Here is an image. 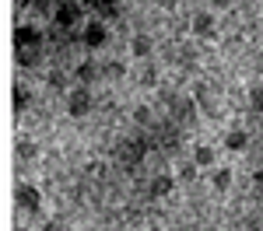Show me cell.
Here are the masks:
<instances>
[{"label": "cell", "mask_w": 263, "mask_h": 231, "mask_svg": "<svg viewBox=\"0 0 263 231\" xmlns=\"http://www.w3.org/2000/svg\"><path fill=\"white\" fill-rule=\"evenodd\" d=\"M91 112V91L78 84V88H70V95H67V116H74V119H84Z\"/></svg>", "instance_id": "cell-1"}, {"label": "cell", "mask_w": 263, "mask_h": 231, "mask_svg": "<svg viewBox=\"0 0 263 231\" xmlns=\"http://www.w3.org/2000/svg\"><path fill=\"white\" fill-rule=\"evenodd\" d=\"M81 18V4L78 0H60L57 7H53V25L57 28H74Z\"/></svg>", "instance_id": "cell-2"}, {"label": "cell", "mask_w": 263, "mask_h": 231, "mask_svg": "<svg viewBox=\"0 0 263 231\" xmlns=\"http://www.w3.org/2000/svg\"><path fill=\"white\" fill-rule=\"evenodd\" d=\"M190 32L197 35V39H218V21L211 11H197L193 18H190Z\"/></svg>", "instance_id": "cell-3"}, {"label": "cell", "mask_w": 263, "mask_h": 231, "mask_svg": "<svg viewBox=\"0 0 263 231\" xmlns=\"http://www.w3.org/2000/svg\"><path fill=\"white\" fill-rule=\"evenodd\" d=\"M81 42L88 46V49H102V46L109 42V28H105V21H102V18L88 21L84 32H81Z\"/></svg>", "instance_id": "cell-4"}, {"label": "cell", "mask_w": 263, "mask_h": 231, "mask_svg": "<svg viewBox=\"0 0 263 231\" xmlns=\"http://www.w3.org/2000/svg\"><path fill=\"white\" fill-rule=\"evenodd\" d=\"M14 196H18V207L25 210V214H39L42 210V193L32 186V182H21Z\"/></svg>", "instance_id": "cell-5"}, {"label": "cell", "mask_w": 263, "mask_h": 231, "mask_svg": "<svg viewBox=\"0 0 263 231\" xmlns=\"http://www.w3.org/2000/svg\"><path fill=\"white\" fill-rule=\"evenodd\" d=\"M14 42H18V49H39L42 46V32L35 28V25H18Z\"/></svg>", "instance_id": "cell-6"}, {"label": "cell", "mask_w": 263, "mask_h": 231, "mask_svg": "<svg viewBox=\"0 0 263 231\" xmlns=\"http://www.w3.org/2000/svg\"><path fill=\"white\" fill-rule=\"evenodd\" d=\"M81 4H84V7H91L102 21H112L116 14H120V4H116V0H81Z\"/></svg>", "instance_id": "cell-7"}, {"label": "cell", "mask_w": 263, "mask_h": 231, "mask_svg": "<svg viewBox=\"0 0 263 231\" xmlns=\"http://www.w3.org/2000/svg\"><path fill=\"white\" fill-rule=\"evenodd\" d=\"M151 49H155V42H151V35H144V32H137V35L130 39V53H134V60H147Z\"/></svg>", "instance_id": "cell-8"}, {"label": "cell", "mask_w": 263, "mask_h": 231, "mask_svg": "<svg viewBox=\"0 0 263 231\" xmlns=\"http://www.w3.org/2000/svg\"><path fill=\"white\" fill-rule=\"evenodd\" d=\"M74 77H78V84L88 88V84H95L102 77V67H99V63H91V60H84V63H78V74H74Z\"/></svg>", "instance_id": "cell-9"}, {"label": "cell", "mask_w": 263, "mask_h": 231, "mask_svg": "<svg viewBox=\"0 0 263 231\" xmlns=\"http://www.w3.org/2000/svg\"><path fill=\"white\" fill-rule=\"evenodd\" d=\"M246 144H249V133H246V130H228V133H224V147H228L232 154H242Z\"/></svg>", "instance_id": "cell-10"}, {"label": "cell", "mask_w": 263, "mask_h": 231, "mask_svg": "<svg viewBox=\"0 0 263 231\" xmlns=\"http://www.w3.org/2000/svg\"><path fill=\"white\" fill-rule=\"evenodd\" d=\"M172 186H176V179H172V175H155L147 193H151V200H162V196H168V193H172Z\"/></svg>", "instance_id": "cell-11"}, {"label": "cell", "mask_w": 263, "mask_h": 231, "mask_svg": "<svg viewBox=\"0 0 263 231\" xmlns=\"http://www.w3.org/2000/svg\"><path fill=\"white\" fill-rule=\"evenodd\" d=\"M214 161H218V154H214V147H211V144H197V147H193V165L214 168Z\"/></svg>", "instance_id": "cell-12"}, {"label": "cell", "mask_w": 263, "mask_h": 231, "mask_svg": "<svg viewBox=\"0 0 263 231\" xmlns=\"http://www.w3.org/2000/svg\"><path fill=\"white\" fill-rule=\"evenodd\" d=\"M232 179H235V175H232V168H214V172H211V186L218 189V193H228V189H232Z\"/></svg>", "instance_id": "cell-13"}, {"label": "cell", "mask_w": 263, "mask_h": 231, "mask_svg": "<svg viewBox=\"0 0 263 231\" xmlns=\"http://www.w3.org/2000/svg\"><path fill=\"white\" fill-rule=\"evenodd\" d=\"M141 158H144L141 140H134V144H126V147H123V161H126V165H137Z\"/></svg>", "instance_id": "cell-14"}, {"label": "cell", "mask_w": 263, "mask_h": 231, "mask_svg": "<svg viewBox=\"0 0 263 231\" xmlns=\"http://www.w3.org/2000/svg\"><path fill=\"white\" fill-rule=\"evenodd\" d=\"M28 105H32V91L18 84V88H14V112H25Z\"/></svg>", "instance_id": "cell-15"}, {"label": "cell", "mask_w": 263, "mask_h": 231, "mask_svg": "<svg viewBox=\"0 0 263 231\" xmlns=\"http://www.w3.org/2000/svg\"><path fill=\"white\" fill-rule=\"evenodd\" d=\"M18 158H21V161H28V158H35V140H28V137H21V140H18Z\"/></svg>", "instance_id": "cell-16"}, {"label": "cell", "mask_w": 263, "mask_h": 231, "mask_svg": "<svg viewBox=\"0 0 263 231\" xmlns=\"http://www.w3.org/2000/svg\"><path fill=\"white\" fill-rule=\"evenodd\" d=\"M249 109H253V112H263V88L260 84L249 88Z\"/></svg>", "instance_id": "cell-17"}, {"label": "cell", "mask_w": 263, "mask_h": 231, "mask_svg": "<svg viewBox=\"0 0 263 231\" xmlns=\"http://www.w3.org/2000/svg\"><path fill=\"white\" fill-rule=\"evenodd\" d=\"M39 60V49H18V63L21 67H35Z\"/></svg>", "instance_id": "cell-18"}, {"label": "cell", "mask_w": 263, "mask_h": 231, "mask_svg": "<svg viewBox=\"0 0 263 231\" xmlns=\"http://www.w3.org/2000/svg\"><path fill=\"white\" fill-rule=\"evenodd\" d=\"M123 74H126L123 63H109V67H102V77H123Z\"/></svg>", "instance_id": "cell-19"}, {"label": "cell", "mask_w": 263, "mask_h": 231, "mask_svg": "<svg viewBox=\"0 0 263 231\" xmlns=\"http://www.w3.org/2000/svg\"><path fill=\"white\" fill-rule=\"evenodd\" d=\"M134 119H137L141 126H147V123H151V112H147V105H141V109L134 112Z\"/></svg>", "instance_id": "cell-20"}, {"label": "cell", "mask_w": 263, "mask_h": 231, "mask_svg": "<svg viewBox=\"0 0 263 231\" xmlns=\"http://www.w3.org/2000/svg\"><path fill=\"white\" fill-rule=\"evenodd\" d=\"M46 84H49V88H63V74H60V70H49Z\"/></svg>", "instance_id": "cell-21"}, {"label": "cell", "mask_w": 263, "mask_h": 231, "mask_svg": "<svg viewBox=\"0 0 263 231\" xmlns=\"http://www.w3.org/2000/svg\"><path fill=\"white\" fill-rule=\"evenodd\" d=\"M28 4H32V7H35V11H42V14H49V7H53V4H49V0H28Z\"/></svg>", "instance_id": "cell-22"}, {"label": "cell", "mask_w": 263, "mask_h": 231, "mask_svg": "<svg viewBox=\"0 0 263 231\" xmlns=\"http://www.w3.org/2000/svg\"><path fill=\"white\" fill-rule=\"evenodd\" d=\"M39 231H67V228H63V221H46Z\"/></svg>", "instance_id": "cell-23"}, {"label": "cell", "mask_w": 263, "mask_h": 231, "mask_svg": "<svg viewBox=\"0 0 263 231\" xmlns=\"http://www.w3.org/2000/svg\"><path fill=\"white\" fill-rule=\"evenodd\" d=\"M211 4H218V7H228V4H235V0H211Z\"/></svg>", "instance_id": "cell-24"}]
</instances>
